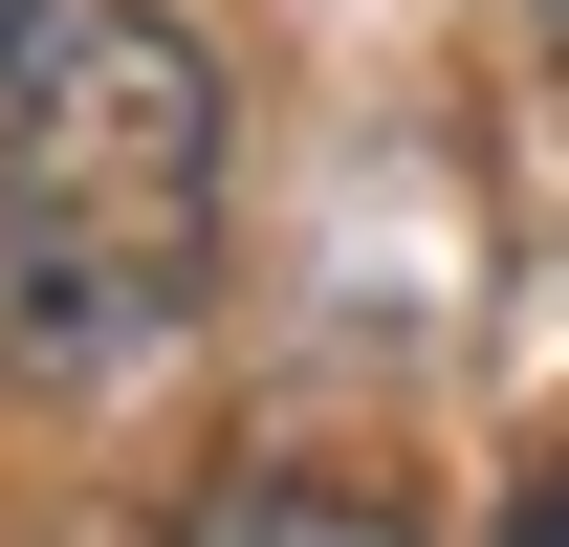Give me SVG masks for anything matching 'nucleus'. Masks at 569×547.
<instances>
[{
    "instance_id": "nucleus-1",
    "label": "nucleus",
    "mask_w": 569,
    "mask_h": 547,
    "mask_svg": "<svg viewBox=\"0 0 569 547\" xmlns=\"http://www.w3.org/2000/svg\"><path fill=\"white\" fill-rule=\"evenodd\" d=\"M241 88L176 0H0V350L110 395L219 307Z\"/></svg>"
},
{
    "instance_id": "nucleus-2",
    "label": "nucleus",
    "mask_w": 569,
    "mask_h": 547,
    "mask_svg": "<svg viewBox=\"0 0 569 547\" xmlns=\"http://www.w3.org/2000/svg\"><path fill=\"white\" fill-rule=\"evenodd\" d=\"M526 547H569V460H548V481H526Z\"/></svg>"
}]
</instances>
